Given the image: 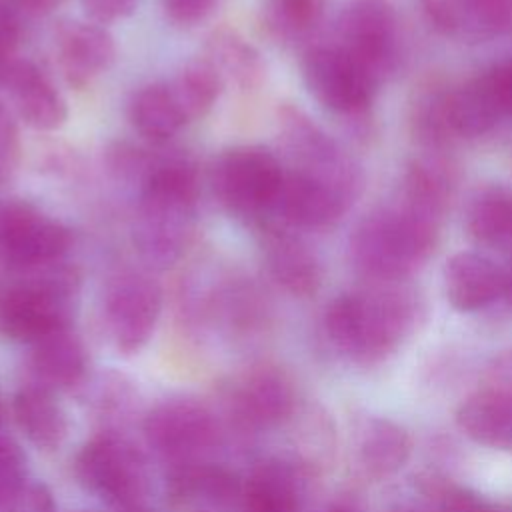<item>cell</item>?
I'll return each mask as SVG.
<instances>
[{
	"instance_id": "6",
	"label": "cell",
	"mask_w": 512,
	"mask_h": 512,
	"mask_svg": "<svg viewBox=\"0 0 512 512\" xmlns=\"http://www.w3.org/2000/svg\"><path fill=\"white\" fill-rule=\"evenodd\" d=\"M74 472L88 492L118 510L142 508L148 494L144 454L116 434H102L86 442L76 454Z\"/></svg>"
},
{
	"instance_id": "29",
	"label": "cell",
	"mask_w": 512,
	"mask_h": 512,
	"mask_svg": "<svg viewBox=\"0 0 512 512\" xmlns=\"http://www.w3.org/2000/svg\"><path fill=\"white\" fill-rule=\"evenodd\" d=\"M444 114L454 140L482 136L502 120L480 74L444 90Z\"/></svg>"
},
{
	"instance_id": "44",
	"label": "cell",
	"mask_w": 512,
	"mask_h": 512,
	"mask_svg": "<svg viewBox=\"0 0 512 512\" xmlns=\"http://www.w3.org/2000/svg\"><path fill=\"white\" fill-rule=\"evenodd\" d=\"M408 512H434L432 508H426V510H420V508H416V510H408Z\"/></svg>"
},
{
	"instance_id": "23",
	"label": "cell",
	"mask_w": 512,
	"mask_h": 512,
	"mask_svg": "<svg viewBox=\"0 0 512 512\" xmlns=\"http://www.w3.org/2000/svg\"><path fill=\"white\" fill-rule=\"evenodd\" d=\"M302 482L284 460L262 462L242 488L238 512H300Z\"/></svg>"
},
{
	"instance_id": "3",
	"label": "cell",
	"mask_w": 512,
	"mask_h": 512,
	"mask_svg": "<svg viewBox=\"0 0 512 512\" xmlns=\"http://www.w3.org/2000/svg\"><path fill=\"white\" fill-rule=\"evenodd\" d=\"M440 222L394 202L366 214L350 236L354 268L370 282H404L434 252Z\"/></svg>"
},
{
	"instance_id": "19",
	"label": "cell",
	"mask_w": 512,
	"mask_h": 512,
	"mask_svg": "<svg viewBox=\"0 0 512 512\" xmlns=\"http://www.w3.org/2000/svg\"><path fill=\"white\" fill-rule=\"evenodd\" d=\"M350 202L352 200L336 188L300 172L286 170L274 216L294 228H324L334 224Z\"/></svg>"
},
{
	"instance_id": "41",
	"label": "cell",
	"mask_w": 512,
	"mask_h": 512,
	"mask_svg": "<svg viewBox=\"0 0 512 512\" xmlns=\"http://www.w3.org/2000/svg\"><path fill=\"white\" fill-rule=\"evenodd\" d=\"M62 0H14V4H18L20 8H24L26 12H34V14H44L50 12L54 6H58Z\"/></svg>"
},
{
	"instance_id": "43",
	"label": "cell",
	"mask_w": 512,
	"mask_h": 512,
	"mask_svg": "<svg viewBox=\"0 0 512 512\" xmlns=\"http://www.w3.org/2000/svg\"><path fill=\"white\" fill-rule=\"evenodd\" d=\"M320 512H354V510L348 508V506H344V504H332V506H326V508L320 510Z\"/></svg>"
},
{
	"instance_id": "10",
	"label": "cell",
	"mask_w": 512,
	"mask_h": 512,
	"mask_svg": "<svg viewBox=\"0 0 512 512\" xmlns=\"http://www.w3.org/2000/svg\"><path fill=\"white\" fill-rule=\"evenodd\" d=\"M302 78L308 92L330 112H364L374 96L376 80L346 50L314 46L302 58Z\"/></svg>"
},
{
	"instance_id": "39",
	"label": "cell",
	"mask_w": 512,
	"mask_h": 512,
	"mask_svg": "<svg viewBox=\"0 0 512 512\" xmlns=\"http://www.w3.org/2000/svg\"><path fill=\"white\" fill-rule=\"evenodd\" d=\"M18 152V140H16V128L4 108L0 106V186L10 176Z\"/></svg>"
},
{
	"instance_id": "37",
	"label": "cell",
	"mask_w": 512,
	"mask_h": 512,
	"mask_svg": "<svg viewBox=\"0 0 512 512\" xmlns=\"http://www.w3.org/2000/svg\"><path fill=\"white\" fill-rule=\"evenodd\" d=\"M80 4L94 22L108 24L130 16L136 10L138 0H80Z\"/></svg>"
},
{
	"instance_id": "32",
	"label": "cell",
	"mask_w": 512,
	"mask_h": 512,
	"mask_svg": "<svg viewBox=\"0 0 512 512\" xmlns=\"http://www.w3.org/2000/svg\"><path fill=\"white\" fill-rule=\"evenodd\" d=\"M326 0H264L268 28L280 38H300L312 32L322 20Z\"/></svg>"
},
{
	"instance_id": "20",
	"label": "cell",
	"mask_w": 512,
	"mask_h": 512,
	"mask_svg": "<svg viewBox=\"0 0 512 512\" xmlns=\"http://www.w3.org/2000/svg\"><path fill=\"white\" fill-rule=\"evenodd\" d=\"M456 424L472 442L512 452V386L490 384L470 394L456 410Z\"/></svg>"
},
{
	"instance_id": "30",
	"label": "cell",
	"mask_w": 512,
	"mask_h": 512,
	"mask_svg": "<svg viewBox=\"0 0 512 512\" xmlns=\"http://www.w3.org/2000/svg\"><path fill=\"white\" fill-rule=\"evenodd\" d=\"M128 116L136 132L150 142L170 140L188 122L168 82L142 86L130 100Z\"/></svg>"
},
{
	"instance_id": "31",
	"label": "cell",
	"mask_w": 512,
	"mask_h": 512,
	"mask_svg": "<svg viewBox=\"0 0 512 512\" xmlns=\"http://www.w3.org/2000/svg\"><path fill=\"white\" fill-rule=\"evenodd\" d=\"M168 84L188 122L202 118L216 104L224 88L222 76L206 58L188 62Z\"/></svg>"
},
{
	"instance_id": "11",
	"label": "cell",
	"mask_w": 512,
	"mask_h": 512,
	"mask_svg": "<svg viewBox=\"0 0 512 512\" xmlns=\"http://www.w3.org/2000/svg\"><path fill=\"white\" fill-rule=\"evenodd\" d=\"M340 48L378 82L398 62V20L388 0H352L338 24Z\"/></svg>"
},
{
	"instance_id": "40",
	"label": "cell",
	"mask_w": 512,
	"mask_h": 512,
	"mask_svg": "<svg viewBox=\"0 0 512 512\" xmlns=\"http://www.w3.org/2000/svg\"><path fill=\"white\" fill-rule=\"evenodd\" d=\"M492 376L494 382L492 384H504V386H512V350L502 354L492 368Z\"/></svg>"
},
{
	"instance_id": "5",
	"label": "cell",
	"mask_w": 512,
	"mask_h": 512,
	"mask_svg": "<svg viewBox=\"0 0 512 512\" xmlns=\"http://www.w3.org/2000/svg\"><path fill=\"white\" fill-rule=\"evenodd\" d=\"M286 168L264 146L242 144L224 150L212 166V188L228 214L268 222L276 212Z\"/></svg>"
},
{
	"instance_id": "13",
	"label": "cell",
	"mask_w": 512,
	"mask_h": 512,
	"mask_svg": "<svg viewBox=\"0 0 512 512\" xmlns=\"http://www.w3.org/2000/svg\"><path fill=\"white\" fill-rule=\"evenodd\" d=\"M0 84L20 116L34 130H58L68 118V106L52 78L30 60L14 58L0 74Z\"/></svg>"
},
{
	"instance_id": "24",
	"label": "cell",
	"mask_w": 512,
	"mask_h": 512,
	"mask_svg": "<svg viewBox=\"0 0 512 512\" xmlns=\"http://www.w3.org/2000/svg\"><path fill=\"white\" fill-rule=\"evenodd\" d=\"M30 368L36 384L48 390H64L78 384L86 372V350L70 330H58L32 344Z\"/></svg>"
},
{
	"instance_id": "25",
	"label": "cell",
	"mask_w": 512,
	"mask_h": 512,
	"mask_svg": "<svg viewBox=\"0 0 512 512\" xmlns=\"http://www.w3.org/2000/svg\"><path fill=\"white\" fill-rule=\"evenodd\" d=\"M16 424L24 436L38 448L54 450L68 434V420L62 406L54 400V392L38 384L20 388L12 400Z\"/></svg>"
},
{
	"instance_id": "2",
	"label": "cell",
	"mask_w": 512,
	"mask_h": 512,
	"mask_svg": "<svg viewBox=\"0 0 512 512\" xmlns=\"http://www.w3.org/2000/svg\"><path fill=\"white\" fill-rule=\"evenodd\" d=\"M198 174L182 156L150 162L140 180L132 240L140 260L154 270L174 266L188 248L198 214Z\"/></svg>"
},
{
	"instance_id": "28",
	"label": "cell",
	"mask_w": 512,
	"mask_h": 512,
	"mask_svg": "<svg viewBox=\"0 0 512 512\" xmlns=\"http://www.w3.org/2000/svg\"><path fill=\"white\" fill-rule=\"evenodd\" d=\"M204 58L216 68L224 84L232 82L240 90L260 86L266 76V64L256 46L232 28H218L210 34Z\"/></svg>"
},
{
	"instance_id": "21",
	"label": "cell",
	"mask_w": 512,
	"mask_h": 512,
	"mask_svg": "<svg viewBox=\"0 0 512 512\" xmlns=\"http://www.w3.org/2000/svg\"><path fill=\"white\" fill-rule=\"evenodd\" d=\"M410 434L386 416H364L354 432V456L364 476L384 480L394 476L410 458Z\"/></svg>"
},
{
	"instance_id": "42",
	"label": "cell",
	"mask_w": 512,
	"mask_h": 512,
	"mask_svg": "<svg viewBox=\"0 0 512 512\" xmlns=\"http://www.w3.org/2000/svg\"><path fill=\"white\" fill-rule=\"evenodd\" d=\"M504 300L512 306V268L506 270V284H504Z\"/></svg>"
},
{
	"instance_id": "9",
	"label": "cell",
	"mask_w": 512,
	"mask_h": 512,
	"mask_svg": "<svg viewBox=\"0 0 512 512\" xmlns=\"http://www.w3.org/2000/svg\"><path fill=\"white\" fill-rule=\"evenodd\" d=\"M162 310V288L146 272L118 274L104 298V322L114 348L140 352L154 334Z\"/></svg>"
},
{
	"instance_id": "17",
	"label": "cell",
	"mask_w": 512,
	"mask_h": 512,
	"mask_svg": "<svg viewBox=\"0 0 512 512\" xmlns=\"http://www.w3.org/2000/svg\"><path fill=\"white\" fill-rule=\"evenodd\" d=\"M264 260L272 280L294 296H310L322 282V266L312 248L286 224L264 226Z\"/></svg>"
},
{
	"instance_id": "1",
	"label": "cell",
	"mask_w": 512,
	"mask_h": 512,
	"mask_svg": "<svg viewBox=\"0 0 512 512\" xmlns=\"http://www.w3.org/2000/svg\"><path fill=\"white\" fill-rule=\"evenodd\" d=\"M422 314L420 298L404 282H370L340 294L324 314V330L346 360L372 366L392 356L414 332Z\"/></svg>"
},
{
	"instance_id": "34",
	"label": "cell",
	"mask_w": 512,
	"mask_h": 512,
	"mask_svg": "<svg viewBox=\"0 0 512 512\" xmlns=\"http://www.w3.org/2000/svg\"><path fill=\"white\" fill-rule=\"evenodd\" d=\"M480 76L500 118H512V58L492 64Z\"/></svg>"
},
{
	"instance_id": "8",
	"label": "cell",
	"mask_w": 512,
	"mask_h": 512,
	"mask_svg": "<svg viewBox=\"0 0 512 512\" xmlns=\"http://www.w3.org/2000/svg\"><path fill=\"white\" fill-rule=\"evenodd\" d=\"M70 230L36 204L22 198L0 202V256L22 268L58 262L70 248Z\"/></svg>"
},
{
	"instance_id": "18",
	"label": "cell",
	"mask_w": 512,
	"mask_h": 512,
	"mask_svg": "<svg viewBox=\"0 0 512 512\" xmlns=\"http://www.w3.org/2000/svg\"><path fill=\"white\" fill-rule=\"evenodd\" d=\"M444 294L460 312L482 310L504 298L506 270L480 252H456L446 260Z\"/></svg>"
},
{
	"instance_id": "22",
	"label": "cell",
	"mask_w": 512,
	"mask_h": 512,
	"mask_svg": "<svg viewBox=\"0 0 512 512\" xmlns=\"http://www.w3.org/2000/svg\"><path fill=\"white\" fill-rule=\"evenodd\" d=\"M294 386L278 368H260L250 374L236 394V412L252 428H272L294 410Z\"/></svg>"
},
{
	"instance_id": "14",
	"label": "cell",
	"mask_w": 512,
	"mask_h": 512,
	"mask_svg": "<svg viewBox=\"0 0 512 512\" xmlns=\"http://www.w3.org/2000/svg\"><path fill=\"white\" fill-rule=\"evenodd\" d=\"M420 4L442 34L462 42L512 34V0H420Z\"/></svg>"
},
{
	"instance_id": "26",
	"label": "cell",
	"mask_w": 512,
	"mask_h": 512,
	"mask_svg": "<svg viewBox=\"0 0 512 512\" xmlns=\"http://www.w3.org/2000/svg\"><path fill=\"white\" fill-rule=\"evenodd\" d=\"M468 236L494 250H512V188L492 184L476 190L466 208Z\"/></svg>"
},
{
	"instance_id": "16",
	"label": "cell",
	"mask_w": 512,
	"mask_h": 512,
	"mask_svg": "<svg viewBox=\"0 0 512 512\" xmlns=\"http://www.w3.org/2000/svg\"><path fill=\"white\" fill-rule=\"evenodd\" d=\"M116 58L112 34L98 22H66L56 32V60L74 88H84L104 74Z\"/></svg>"
},
{
	"instance_id": "36",
	"label": "cell",
	"mask_w": 512,
	"mask_h": 512,
	"mask_svg": "<svg viewBox=\"0 0 512 512\" xmlns=\"http://www.w3.org/2000/svg\"><path fill=\"white\" fill-rule=\"evenodd\" d=\"M10 512H56L52 492L42 482H28L18 498L8 506Z\"/></svg>"
},
{
	"instance_id": "12",
	"label": "cell",
	"mask_w": 512,
	"mask_h": 512,
	"mask_svg": "<svg viewBox=\"0 0 512 512\" xmlns=\"http://www.w3.org/2000/svg\"><path fill=\"white\" fill-rule=\"evenodd\" d=\"M144 434L160 456L192 464L214 444L216 424L212 414L192 400H166L146 416Z\"/></svg>"
},
{
	"instance_id": "7",
	"label": "cell",
	"mask_w": 512,
	"mask_h": 512,
	"mask_svg": "<svg viewBox=\"0 0 512 512\" xmlns=\"http://www.w3.org/2000/svg\"><path fill=\"white\" fill-rule=\"evenodd\" d=\"M282 148L290 168L320 180L354 200L360 190V172L352 158L302 110L284 106L278 114Z\"/></svg>"
},
{
	"instance_id": "4",
	"label": "cell",
	"mask_w": 512,
	"mask_h": 512,
	"mask_svg": "<svg viewBox=\"0 0 512 512\" xmlns=\"http://www.w3.org/2000/svg\"><path fill=\"white\" fill-rule=\"evenodd\" d=\"M38 270L0 298V332L10 340L34 344L70 326L76 272L56 264Z\"/></svg>"
},
{
	"instance_id": "38",
	"label": "cell",
	"mask_w": 512,
	"mask_h": 512,
	"mask_svg": "<svg viewBox=\"0 0 512 512\" xmlns=\"http://www.w3.org/2000/svg\"><path fill=\"white\" fill-rule=\"evenodd\" d=\"M20 42V26L16 14L0 4V74L14 60Z\"/></svg>"
},
{
	"instance_id": "15",
	"label": "cell",
	"mask_w": 512,
	"mask_h": 512,
	"mask_svg": "<svg viewBox=\"0 0 512 512\" xmlns=\"http://www.w3.org/2000/svg\"><path fill=\"white\" fill-rule=\"evenodd\" d=\"M244 484L216 464H178L168 478V494L176 506L192 512H238Z\"/></svg>"
},
{
	"instance_id": "27",
	"label": "cell",
	"mask_w": 512,
	"mask_h": 512,
	"mask_svg": "<svg viewBox=\"0 0 512 512\" xmlns=\"http://www.w3.org/2000/svg\"><path fill=\"white\" fill-rule=\"evenodd\" d=\"M452 188L454 178L450 166L440 156L426 154L412 160L406 168L400 202L440 222L452 198Z\"/></svg>"
},
{
	"instance_id": "35",
	"label": "cell",
	"mask_w": 512,
	"mask_h": 512,
	"mask_svg": "<svg viewBox=\"0 0 512 512\" xmlns=\"http://www.w3.org/2000/svg\"><path fill=\"white\" fill-rule=\"evenodd\" d=\"M216 4L218 0H162L166 16L182 26L200 24L214 12Z\"/></svg>"
},
{
	"instance_id": "33",
	"label": "cell",
	"mask_w": 512,
	"mask_h": 512,
	"mask_svg": "<svg viewBox=\"0 0 512 512\" xmlns=\"http://www.w3.org/2000/svg\"><path fill=\"white\" fill-rule=\"evenodd\" d=\"M28 484V460L20 444L0 436V506L8 508Z\"/></svg>"
}]
</instances>
